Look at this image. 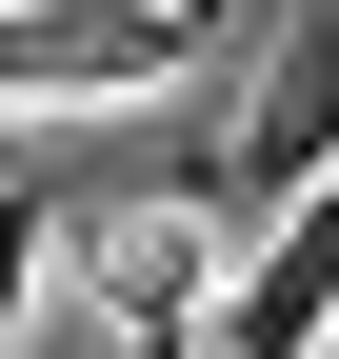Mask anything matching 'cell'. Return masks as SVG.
Wrapping results in <instances>:
<instances>
[{
  "label": "cell",
  "instance_id": "5b68a950",
  "mask_svg": "<svg viewBox=\"0 0 339 359\" xmlns=\"http://www.w3.org/2000/svg\"><path fill=\"white\" fill-rule=\"evenodd\" d=\"M40 280H60V219L0 180V359H20V320H40Z\"/></svg>",
  "mask_w": 339,
  "mask_h": 359
},
{
  "label": "cell",
  "instance_id": "3957f363",
  "mask_svg": "<svg viewBox=\"0 0 339 359\" xmlns=\"http://www.w3.org/2000/svg\"><path fill=\"white\" fill-rule=\"evenodd\" d=\"M319 160H339V0H300V20L260 40V80H240V140H220V200H240V219H279Z\"/></svg>",
  "mask_w": 339,
  "mask_h": 359
},
{
  "label": "cell",
  "instance_id": "6da1fadb",
  "mask_svg": "<svg viewBox=\"0 0 339 359\" xmlns=\"http://www.w3.org/2000/svg\"><path fill=\"white\" fill-rule=\"evenodd\" d=\"M200 0H0V120H120L160 100Z\"/></svg>",
  "mask_w": 339,
  "mask_h": 359
},
{
  "label": "cell",
  "instance_id": "52a82bcc",
  "mask_svg": "<svg viewBox=\"0 0 339 359\" xmlns=\"http://www.w3.org/2000/svg\"><path fill=\"white\" fill-rule=\"evenodd\" d=\"M300 359H339V320H319V339H300Z\"/></svg>",
  "mask_w": 339,
  "mask_h": 359
},
{
  "label": "cell",
  "instance_id": "8992f818",
  "mask_svg": "<svg viewBox=\"0 0 339 359\" xmlns=\"http://www.w3.org/2000/svg\"><path fill=\"white\" fill-rule=\"evenodd\" d=\"M0 180H20V120H0Z\"/></svg>",
  "mask_w": 339,
  "mask_h": 359
},
{
  "label": "cell",
  "instance_id": "277c9868",
  "mask_svg": "<svg viewBox=\"0 0 339 359\" xmlns=\"http://www.w3.org/2000/svg\"><path fill=\"white\" fill-rule=\"evenodd\" d=\"M319 320H339V160H319L300 200L260 219V259H220V299H200V339H220V359H300Z\"/></svg>",
  "mask_w": 339,
  "mask_h": 359
},
{
  "label": "cell",
  "instance_id": "7a4b0ae2",
  "mask_svg": "<svg viewBox=\"0 0 339 359\" xmlns=\"http://www.w3.org/2000/svg\"><path fill=\"white\" fill-rule=\"evenodd\" d=\"M80 299H100V339H120V359H200L220 219H200V200H100V219H80Z\"/></svg>",
  "mask_w": 339,
  "mask_h": 359
}]
</instances>
